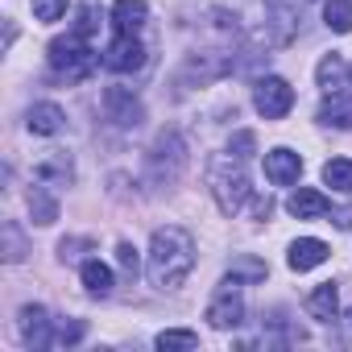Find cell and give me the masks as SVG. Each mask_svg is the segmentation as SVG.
<instances>
[{
  "label": "cell",
  "instance_id": "cb8c5ba5",
  "mask_svg": "<svg viewBox=\"0 0 352 352\" xmlns=\"http://www.w3.org/2000/svg\"><path fill=\"white\" fill-rule=\"evenodd\" d=\"M87 336V327L79 323V319H71V323H58L54 327V348H67V344H79Z\"/></svg>",
  "mask_w": 352,
  "mask_h": 352
},
{
  "label": "cell",
  "instance_id": "4fadbf2b",
  "mask_svg": "<svg viewBox=\"0 0 352 352\" xmlns=\"http://www.w3.org/2000/svg\"><path fill=\"white\" fill-rule=\"evenodd\" d=\"M319 87L327 91V96H344V91H352V71H348V63L340 58V54H327L323 63H319Z\"/></svg>",
  "mask_w": 352,
  "mask_h": 352
},
{
  "label": "cell",
  "instance_id": "f546056e",
  "mask_svg": "<svg viewBox=\"0 0 352 352\" xmlns=\"http://www.w3.org/2000/svg\"><path fill=\"white\" fill-rule=\"evenodd\" d=\"M5 236H9V253H5V257H9V261H21V241H17V228H13V224H5Z\"/></svg>",
  "mask_w": 352,
  "mask_h": 352
},
{
  "label": "cell",
  "instance_id": "277c9868",
  "mask_svg": "<svg viewBox=\"0 0 352 352\" xmlns=\"http://www.w3.org/2000/svg\"><path fill=\"white\" fill-rule=\"evenodd\" d=\"M241 319H245L241 278H224V282H220V290H216V298L208 302V323H212V327H220V331H228V327H236Z\"/></svg>",
  "mask_w": 352,
  "mask_h": 352
},
{
  "label": "cell",
  "instance_id": "8fae6325",
  "mask_svg": "<svg viewBox=\"0 0 352 352\" xmlns=\"http://www.w3.org/2000/svg\"><path fill=\"white\" fill-rule=\"evenodd\" d=\"M290 216L294 220H323L327 212H331V199L323 195V191H311V187H298L294 195H290Z\"/></svg>",
  "mask_w": 352,
  "mask_h": 352
},
{
  "label": "cell",
  "instance_id": "44dd1931",
  "mask_svg": "<svg viewBox=\"0 0 352 352\" xmlns=\"http://www.w3.org/2000/svg\"><path fill=\"white\" fill-rule=\"evenodd\" d=\"M153 344H157L162 352H174V348H199V336L187 331V327H170V331H157Z\"/></svg>",
  "mask_w": 352,
  "mask_h": 352
},
{
  "label": "cell",
  "instance_id": "484cf974",
  "mask_svg": "<svg viewBox=\"0 0 352 352\" xmlns=\"http://www.w3.org/2000/svg\"><path fill=\"white\" fill-rule=\"evenodd\" d=\"M232 278L261 282V278H265V265H261V261H249V257H241V261H232Z\"/></svg>",
  "mask_w": 352,
  "mask_h": 352
},
{
  "label": "cell",
  "instance_id": "5bb4252c",
  "mask_svg": "<svg viewBox=\"0 0 352 352\" xmlns=\"http://www.w3.org/2000/svg\"><path fill=\"white\" fill-rule=\"evenodd\" d=\"M145 17H149V5H145V0H116V5H112V25H116V34H137V30L145 25Z\"/></svg>",
  "mask_w": 352,
  "mask_h": 352
},
{
  "label": "cell",
  "instance_id": "2e32d148",
  "mask_svg": "<svg viewBox=\"0 0 352 352\" xmlns=\"http://www.w3.org/2000/svg\"><path fill=\"white\" fill-rule=\"evenodd\" d=\"M79 278H83L87 294H96V298H108V294H112V270H108L100 257L83 261V265H79Z\"/></svg>",
  "mask_w": 352,
  "mask_h": 352
},
{
  "label": "cell",
  "instance_id": "8992f818",
  "mask_svg": "<svg viewBox=\"0 0 352 352\" xmlns=\"http://www.w3.org/2000/svg\"><path fill=\"white\" fill-rule=\"evenodd\" d=\"M104 112H108V120H116L120 129H137V124L145 120V104L133 96V87H120V83H112V87L104 91Z\"/></svg>",
  "mask_w": 352,
  "mask_h": 352
},
{
  "label": "cell",
  "instance_id": "83f0119b",
  "mask_svg": "<svg viewBox=\"0 0 352 352\" xmlns=\"http://www.w3.org/2000/svg\"><path fill=\"white\" fill-rule=\"evenodd\" d=\"M75 34H79V38H91V34H96V13H91V9H79V25H75Z\"/></svg>",
  "mask_w": 352,
  "mask_h": 352
},
{
  "label": "cell",
  "instance_id": "9a60e30c",
  "mask_svg": "<svg viewBox=\"0 0 352 352\" xmlns=\"http://www.w3.org/2000/svg\"><path fill=\"white\" fill-rule=\"evenodd\" d=\"M25 124H30V133H38V137H54V133H63L67 112H63L58 104H34Z\"/></svg>",
  "mask_w": 352,
  "mask_h": 352
},
{
  "label": "cell",
  "instance_id": "d6986e66",
  "mask_svg": "<svg viewBox=\"0 0 352 352\" xmlns=\"http://www.w3.org/2000/svg\"><path fill=\"white\" fill-rule=\"evenodd\" d=\"M323 25L331 34H352V0H327L323 5Z\"/></svg>",
  "mask_w": 352,
  "mask_h": 352
},
{
  "label": "cell",
  "instance_id": "7a4b0ae2",
  "mask_svg": "<svg viewBox=\"0 0 352 352\" xmlns=\"http://www.w3.org/2000/svg\"><path fill=\"white\" fill-rule=\"evenodd\" d=\"M208 191L216 199V208L224 216H236L249 199H253V187H249V174L241 170V157H212L208 162Z\"/></svg>",
  "mask_w": 352,
  "mask_h": 352
},
{
  "label": "cell",
  "instance_id": "ba28073f",
  "mask_svg": "<svg viewBox=\"0 0 352 352\" xmlns=\"http://www.w3.org/2000/svg\"><path fill=\"white\" fill-rule=\"evenodd\" d=\"M50 315L46 307H21V340L25 348H54V331H50Z\"/></svg>",
  "mask_w": 352,
  "mask_h": 352
},
{
  "label": "cell",
  "instance_id": "7402d4cb",
  "mask_svg": "<svg viewBox=\"0 0 352 352\" xmlns=\"http://www.w3.org/2000/svg\"><path fill=\"white\" fill-rule=\"evenodd\" d=\"M38 179H54V183H71V157L67 153H54L38 166Z\"/></svg>",
  "mask_w": 352,
  "mask_h": 352
},
{
  "label": "cell",
  "instance_id": "3957f363",
  "mask_svg": "<svg viewBox=\"0 0 352 352\" xmlns=\"http://www.w3.org/2000/svg\"><path fill=\"white\" fill-rule=\"evenodd\" d=\"M46 58H50V71H54L58 79H67V83H79V79H87V75L96 71V50H91L87 38H79L75 30H71L67 38H54Z\"/></svg>",
  "mask_w": 352,
  "mask_h": 352
},
{
  "label": "cell",
  "instance_id": "30bf717a",
  "mask_svg": "<svg viewBox=\"0 0 352 352\" xmlns=\"http://www.w3.org/2000/svg\"><path fill=\"white\" fill-rule=\"evenodd\" d=\"M327 245L323 241H315V236H302V241H294L290 245V253H286V265L294 270V274H307V270H315V265H323L327 261Z\"/></svg>",
  "mask_w": 352,
  "mask_h": 352
},
{
  "label": "cell",
  "instance_id": "9c48e42d",
  "mask_svg": "<svg viewBox=\"0 0 352 352\" xmlns=\"http://www.w3.org/2000/svg\"><path fill=\"white\" fill-rule=\"evenodd\" d=\"M298 174H302V157L294 149H270L265 153V179L274 187H290L298 183Z\"/></svg>",
  "mask_w": 352,
  "mask_h": 352
},
{
  "label": "cell",
  "instance_id": "1f68e13d",
  "mask_svg": "<svg viewBox=\"0 0 352 352\" xmlns=\"http://www.w3.org/2000/svg\"><path fill=\"white\" fill-rule=\"evenodd\" d=\"M348 340H352V311H348Z\"/></svg>",
  "mask_w": 352,
  "mask_h": 352
},
{
  "label": "cell",
  "instance_id": "603a6c76",
  "mask_svg": "<svg viewBox=\"0 0 352 352\" xmlns=\"http://www.w3.org/2000/svg\"><path fill=\"white\" fill-rule=\"evenodd\" d=\"M63 13H67V0H34V17H38L42 25L63 21Z\"/></svg>",
  "mask_w": 352,
  "mask_h": 352
},
{
  "label": "cell",
  "instance_id": "5b68a950",
  "mask_svg": "<svg viewBox=\"0 0 352 352\" xmlns=\"http://www.w3.org/2000/svg\"><path fill=\"white\" fill-rule=\"evenodd\" d=\"M253 104H257V112H261L265 120H282V116L294 108V87H290L286 79L270 75V79H261V83L253 87Z\"/></svg>",
  "mask_w": 352,
  "mask_h": 352
},
{
  "label": "cell",
  "instance_id": "f1b7e54d",
  "mask_svg": "<svg viewBox=\"0 0 352 352\" xmlns=\"http://www.w3.org/2000/svg\"><path fill=\"white\" fill-rule=\"evenodd\" d=\"M270 212H274V199L270 195H253V216L257 220H270Z\"/></svg>",
  "mask_w": 352,
  "mask_h": 352
},
{
  "label": "cell",
  "instance_id": "e0dca14e",
  "mask_svg": "<svg viewBox=\"0 0 352 352\" xmlns=\"http://www.w3.org/2000/svg\"><path fill=\"white\" fill-rule=\"evenodd\" d=\"M319 120H323V124H336V129H352V91L331 96V100L319 108Z\"/></svg>",
  "mask_w": 352,
  "mask_h": 352
},
{
  "label": "cell",
  "instance_id": "4dcf8cb0",
  "mask_svg": "<svg viewBox=\"0 0 352 352\" xmlns=\"http://www.w3.org/2000/svg\"><path fill=\"white\" fill-rule=\"evenodd\" d=\"M336 224H340V228H352V208H344V212H336Z\"/></svg>",
  "mask_w": 352,
  "mask_h": 352
},
{
  "label": "cell",
  "instance_id": "d4e9b609",
  "mask_svg": "<svg viewBox=\"0 0 352 352\" xmlns=\"http://www.w3.org/2000/svg\"><path fill=\"white\" fill-rule=\"evenodd\" d=\"M253 149H257V137H253L249 129L232 133V141H228V153H232V157H253Z\"/></svg>",
  "mask_w": 352,
  "mask_h": 352
},
{
  "label": "cell",
  "instance_id": "7c38bea8",
  "mask_svg": "<svg viewBox=\"0 0 352 352\" xmlns=\"http://www.w3.org/2000/svg\"><path fill=\"white\" fill-rule=\"evenodd\" d=\"M307 315L319 319V323H331L340 315V286L336 282H319L311 294H307Z\"/></svg>",
  "mask_w": 352,
  "mask_h": 352
},
{
  "label": "cell",
  "instance_id": "4316f807",
  "mask_svg": "<svg viewBox=\"0 0 352 352\" xmlns=\"http://www.w3.org/2000/svg\"><path fill=\"white\" fill-rule=\"evenodd\" d=\"M116 261H120V270H124L129 278H137V265H141V261H137V249H133L129 241H120V245H116Z\"/></svg>",
  "mask_w": 352,
  "mask_h": 352
},
{
  "label": "cell",
  "instance_id": "ac0fdd59",
  "mask_svg": "<svg viewBox=\"0 0 352 352\" xmlns=\"http://www.w3.org/2000/svg\"><path fill=\"white\" fill-rule=\"evenodd\" d=\"M323 183H327L331 191L352 195V157H331V162H323Z\"/></svg>",
  "mask_w": 352,
  "mask_h": 352
},
{
  "label": "cell",
  "instance_id": "6da1fadb",
  "mask_svg": "<svg viewBox=\"0 0 352 352\" xmlns=\"http://www.w3.org/2000/svg\"><path fill=\"white\" fill-rule=\"evenodd\" d=\"M195 270V241L183 228H157L149 241V282L157 290H179Z\"/></svg>",
  "mask_w": 352,
  "mask_h": 352
},
{
  "label": "cell",
  "instance_id": "ffe728a7",
  "mask_svg": "<svg viewBox=\"0 0 352 352\" xmlns=\"http://www.w3.org/2000/svg\"><path fill=\"white\" fill-rule=\"evenodd\" d=\"M30 212H34V224H42V228L58 220V204L46 195V187H34L30 191Z\"/></svg>",
  "mask_w": 352,
  "mask_h": 352
},
{
  "label": "cell",
  "instance_id": "52a82bcc",
  "mask_svg": "<svg viewBox=\"0 0 352 352\" xmlns=\"http://www.w3.org/2000/svg\"><path fill=\"white\" fill-rule=\"evenodd\" d=\"M104 67L108 71H120V75L145 67V46L137 42V34H116L108 42V50H104Z\"/></svg>",
  "mask_w": 352,
  "mask_h": 352
}]
</instances>
